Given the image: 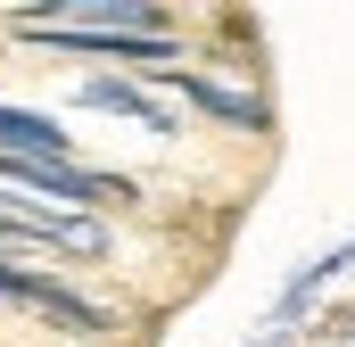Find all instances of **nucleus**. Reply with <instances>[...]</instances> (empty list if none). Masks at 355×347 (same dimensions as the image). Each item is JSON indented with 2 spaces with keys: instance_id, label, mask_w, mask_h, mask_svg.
Returning a JSON list of instances; mask_svg holds the SVG:
<instances>
[{
  "instance_id": "obj_1",
  "label": "nucleus",
  "mask_w": 355,
  "mask_h": 347,
  "mask_svg": "<svg viewBox=\"0 0 355 347\" xmlns=\"http://www.w3.org/2000/svg\"><path fill=\"white\" fill-rule=\"evenodd\" d=\"M0 190H25V198H58L67 215H75V207H107V198H132V182H124V174L42 166V158H0Z\"/></svg>"
},
{
  "instance_id": "obj_4",
  "label": "nucleus",
  "mask_w": 355,
  "mask_h": 347,
  "mask_svg": "<svg viewBox=\"0 0 355 347\" xmlns=\"http://www.w3.org/2000/svg\"><path fill=\"white\" fill-rule=\"evenodd\" d=\"M157 83H174L182 99H198L207 116H223V124H265V108L248 99V91H223V83H198V75H182V67H157Z\"/></svg>"
},
{
  "instance_id": "obj_5",
  "label": "nucleus",
  "mask_w": 355,
  "mask_h": 347,
  "mask_svg": "<svg viewBox=\"0 0 355 347\" xmlns=\"http://www.w3.org/2000/svg\"><path fill=\"white\" fill-rule=\"evenodd\" d=\"M83 99H91V108H116V116H141L149 133L166 124V116H157V108H149V99H141L132 83H107V75H99V83H83Z\"/></svg>"
},
{
  "instance_id": "obj_2",
  "label": "nucleus",
  "mask_w": 355,
  "mask_h": 347,
  "mask_svg": "<svg viewBox=\"0 0 355 347\" xmlns=\"http://www.w3.org/2000/svg\"><path fill=\"white\" fill-rule=\"evenodd\" d=\"M0 223H17L25 248H67V257H107V223L67 215V207H33L25 190H0Z\"/></svg>"
},
{
  "instance_id": "obj_3",
  "label": "nucleus",
  "mask_w": 355,
  "mask_h": 347,
  "mask_svg": "<svg viewBox=\"0 0 355 347\" xmlns=\"http://www.w3.org/2000/svg\"><path fill=\"white\" fill-rule=\"evenodd\" d=\"M0 158H42V166H75L67 158V133L33 108H0Z\"/></svg>"
}]
</instances>
